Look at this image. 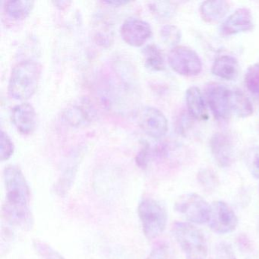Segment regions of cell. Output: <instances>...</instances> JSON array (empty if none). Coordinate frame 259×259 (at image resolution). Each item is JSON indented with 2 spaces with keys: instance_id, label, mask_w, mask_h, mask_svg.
Returning <instances> with one entry per match:
<instances>
[{
  "instance_id": "obj_3",
  "label": "cell",
  "mask_w": 259,
  "mask_h": 259,
  "mask_svg": "<svg viewBox=\"0 0 259 259\" xmlns=\"http://www.w3.org/2000/svg\"><path fill=\"white\" fill-rule=\"evenodd\" d=\"M138 213L144 234L148 239L158 237L166 229L167 213L164 207L156 200H142L139 203Z\"/></svg>"
},
{
  "instance_id": "obj_9",
  "label": "cell",
  "mask_w": 259,
  "mask_h": 259,
  "mask_svg": "<svg viewBox=\"0 0 259 259\" xmlns=\"http://www.w3.org/2000/svg\"><path fill=\"white\" fill-rule=\"evenodd\" d=\"M206 98L216 119H226L232 113V91L218 83H209L205 89Z\"/></svg>"
},
{
  "instance_id": "obj_15",
  "label": "cell",
  "mask_w": 259,
  "mask_h": 259,
  "mask_svg": "<svg viewBox=\"0 0 259 259\" xmlns=\"http://www.w3.org/2000/svg\"><path fill=\"white\" fill-rule=\"evenodd\" d=\"M186 106L189 115L198 120H207L208 119L207 107L202 93L198 88L190 87L186 94Z\"/></svg>"
},
{
  "instance_id": "obj_12",
  "label": "cell",
  "mask_w": 259,
  "mask_h": 259,
  "mask_svg": "<svg viewBox=\"0 0 259 259\" xmlns=\"http://www.w3.org/2000/svg\"><path fill=\"white\" fill-rule=\"evenodd\" d=\"M212 155L218 166L228 167L234 160V146L230 136L226 133H215L210 141Z\"/></svg>"
},
{
  "instance_id": "obj_8",
  "label": "cell",
  "mask_w": 259,
  "mask_h": 259,
  "mask_svg": "<svg viewBox=\"0 0 259 259\" xmlns=\"http://www.w3.org/2000/svg\"><path fill=\"white\" fill-rule=\"evenodd\" d=\"M239 220L231 207L222 201H216L210 204L208 227L215 233L226 234L234 231Z\"/></svg>"
},
{
  "instance_id": "obj_1",
  "label": "cell",
  "mask_w": 259,
  "mask_h": 259,
  "mask_svg": "<svg viewBox=\"0 0 259 259\" xmlns=\"http://www.w3.org/2000/svg\"><path fill=\"white\" fill-rule=\"evenodd\" d=\"M41 66L33 60L18 63L10 75L9 94L13 99L25 101L34 95L40 81Z\"/></svg>"
},
{
  "instance_id": "obj_27",
  "label": "cell",
  "mask_w": 259,
  "mask_h": 259,
  "mask_svg": "<svg viewBox=\"0 0 259 259\" xmlns=\"http://www.w3.org/2000/svg\"><path fill=\"white\" fill-rule=\"evenodd\" d=\"M0 158L2 161L9 160L14 152V144L10 136L4 131H1L0 138Z\"/></svg>"
},
{
  "instance_id": "obj_23",
  "label": "cell",
  "mask_w": 259,
  "mask_h": 259,
  "mask_svg": "<svg viewBox=\"0 0 259 259\" xmlns=\"http://www.w3.org/2000/svg\"><path fill=\"white\" fill-rule=\"evenodd\" d=\"M198 180L201 186L208 192L214 190L218 186V177L211 169H204L200 171Z\"/></svg>"
},
{
  "instance_id": "obj_13",
  "label": "cell",
  "mask_w": 259,
  "mask_h": 259,
  "mask_svg": "<svg viewBox=\"0 0 259 259\" xmlns=\"http://www.w3.org/2000/svg\"><path fill=\"white\" fill-rule=\"evenodd\" d=\"M254 27L252 15L248 9L240 8L232 13L221 25L220 31L224 36H231L251 31Z\"/></svg>"
},
{
  "instance_id": "obj_16",
  "label": "cell",
  "mask_w": 259,
  "mask_h": 259,
  "mask_svg": "<svg viewBox=\"0 0 259 259\" xmlns=\"http://www.w3.org/2000/svg\"><path fill=\"white\" fill-rule=\"evenodd\" d=\"M211 72L218 78L232 81L236 79L239 75V63L236 58L231 56H221L213 62Z\"/></svg>"
},
{
  "instance_id": "obj_11",
  "label": "cell",
  "mask_w": 259,
  "mask_h": 259,
  "mask_svg": "<svg viewBox=\"0 0 259 259\" xmlns=\"http://www.w3.org/2000/svg\"><path fill=\"white\" fill-rule=\"evenodd\" d=\"M120 32L125 43L136 48L142 46L152 35L149 23L136 18L126 19L121 26Z\"/></svg>"
},
{
  "instance_id": "obj_20",
  "label": "cell",
  "mask_w": 259,
  "mask_h": 259,
  "mask_svg": "<svg viewBox=\"0 0 259 259\" xmlns=\"http://www.w3.org/2000/svg\"><path fill=\"white\" fill-rule=\"evenodd\" d=\"M253 113L251 101L241 91H232V113L240 118L248 117Z\"/></svg>"
},
{
  "instance_id": "obj_14",
  "label": "cell",
  "mask_w": 259,
  "mask_h": 259,
  "mask_svg": "<svg viewBox=\"0 0 259 259\" xmlns=\"http://www.w3.org/2000/svg\"><path fill=\"white\" fill-rule=\"evenodd\" d=\"M12 121L18 131L22 135H30L37 124V114L32 105L28 103L18 104L12 111Z\"/></svg>"
},
{
  "instance_id": "obj_19",
  "label": "cell",
  "mask_w": 259,
  "mask_h": 259,
  "mask_svg": "<svg viewBox=\"0 0 259 259\" xmlns=\"http://www.w3.org/2000/svg\"><path fill=\"white\" fill-rule=\"evenodd\" d=\"M34 2L33 1H7L6 3V13L13 20L19 21L26 19L34 8Z\"/></svg>"
},
{
  "instance_id": "obj_22",
  "label": "cell",
  "mask_w": 259,
  "mask_h": 259,
  "mask_svg": "<svg viewBox=\"0 0 259 259\" xmlns=\"http://www.w3.org/2000/svg\"><path fill=\"white\" fill-rule=\"evenodd\" d=\"M245 83L251 93L259 96V63L248 68L245 75Z\"/></svg>"
},
{
  "instance_id": "obj_17",
  "label": "cell",
  "mask_w": 259,
  "mask_h": 259,
  "mask_svg": "<svg viewBox=\"0 0 259 259\" xmlns=\"http://www.w3.org/2000/svg\"><path fill=\"white\" fill-rule=\"evenodd\" d=\"M229 8L228 3L224 0L205 1L200 7V13L204 22L216 23L226 16Z\"/></svg>"
},
{
  "instance_id": "obj_5",
  "label": "cell",
  "mask_w": 259,
  "mask_h": 259,
  "mask_svg": "<svg viewBox=\"0 0 259 259\" xmlns=\"http://www.w3.org/2000/svg\"><path fill=\"white\" fill-rule=\"evenodd\" d=\"M174 208L189 222L195 224H207L210 205L198 194H184L179 197Z\"/></svg>"
},
{
  "instance_id": "obj_29",
  "label": "cell",
  "mask_w": 259,
  "mask_h": 259,
  "mask_svg": "<svg viewBox=\"0 0 259 259\" xmlns=\"http://www.w3.org/2000/svg\"><path fill=\"white\" fill-rule=\"evenodd\" d=\"M146 259H172V253L167 245L160 244L154 247Z\"/></svg>"
},
{
  "instance_id": "obj_30",
  "label": "cell",
  "mask_w": 259,
  "mask_h": 259,
  "mask_svg": "<svg viewBox=\"0 0 259 259\" xmlns=\"http://www.w3.org/2000/svg\"><path fill=\"white\" fill-rule=\"evenodd\" d=\"M104 4L113 6V7H120V6H124L128 4V2H127V1H108V2H104Z\"/></svg>"
},
{
  "instance_id": "obj_6",
  "label": "cell",
  "mask_w": 259,
  "mask_h": 259,
  "mask_svg": "<svg viewBox=\"0 0 259 259\" xmlns=\"http://www.w3.org/2000/svg\"><path fill=\"white\" fill-rule=\"evenodd\" d=\"M168 63L174 72L183 76H196L202 70L199 56L193 50L186 47L172 48L168 55Z\"/></svg>"
},
{
  "instance_id": "obj_25",
  "label": "cell",
  "mask_w": 259,
  "mask_h": 259,
  "mask_svg": "<svg viewBox=\"0 0 259 259\" xmlns=\"http://www.w3.org/2000/svg\"><path fill=\"white\" fill-rule=\"evenodd\" d=\"M34 248L43 259H65L58 251L48 244L40 240H34Z\"/></svg>"
},
{
  "instance_id": "obj_7",
  "label": "cell",
  "mask_w": 259,
  "mask_h": 259,
  "mask_svg": "<svg viewBox=\"0 0 259 259\" xmlns=\"http://www.w3.org/2000/svg\"><path fill=\"white\" fill-rule=\"evenodd\" d=\"M97 116L95 105L87 97H81L69 104L63 113L65 122L74 128L90 125Z\"/></svg>"
},
{
  "instance_id": "obj_4",
  "label": "cell",
  "mask_w": 259,
  "mask_h": 259,
  "mask_svg": "<svg viewBox=\"0 0 259 259\" xmlns=\"http://www.w3.org/2000/svg\"><path fill=\"white\" fill-rule=\"evenodd\" d=\"M4 178L7 191L5 204L12 207H29V186L20 168L9 165L4 169Z\"/></svg>"
},
{
  "instance_id": "obj_24",
  "label": "cell",
  "mask_w": 259,
  "mask_h": 259,
  "mask_svg": "<svg viewBox=\"0 0 259 259\" xmlns=\"http://www.w3.org/2000/svg\"><path fill=\"white\" fill-rule=\"evenodd\" d=\"M247 167L253 177L259 180V147H253L246 153Z\"/></svg>"
},
{
  "instance_id": "obj_21",
  "label": "cell",
  "mask_w": 259,
  "mask_h": 259,
  "mask_svg": "<svg viewBox=\"0 0 259 259\" xmlns=\"http://www.w3.org/2000/svg\"><path fill=\"white\" fill-rule=\"evenodd\" d=\"M160 37L166 45L176 48L181 40V31L174 25H165L160 29Z\"/></svg>"
},
{
  "instance_id": "obj_28",
  "label": "cell",
  "mask_w": 259,
  "mask_h": 259,
  "mask_svg": "<svg viewBox=\"0 0 259 259\" xmlns=\"http://www.w3.org/2000/svg\"><path fill=\"white\" fill-rule=\"evenodd\" d=\"M214 259H236L232 245L226 242H220L216 246Z\"/></svg>"
},
{
  "instance_id": "obj_10",
  "label": "cell",
  "mask_w": 259,
  "mask_h": 259,
  "mask_svg": "<svg viewBox=\"0 0 259 259\" xmlns=\"http://www.w3.org/2000/svg\"><path fill=\"white\" fill-rule=\"evenodd\" d=\"M137 117L139 126L150 137L160 139L167 133V119L158 109L150 106L142 107Z\"/></svg>"
},
{
  "instance_id": "obj_18",
  "label": "cell",
  "mask_w": 259,
  "mask_h": 259,
  "mask_svg": "<svg viewBox=\"0 0 259 259\" xmlns=\"http://www.w3.org/2000/svg\"><path fill=\"white\" fill-rule=\"evenodd\" d=\"M142 54L145 66L150 70L160 72L165 69L164 56L157 45H147L142 51Z\"/></svg>"
},
{
  "instance_id": "obj_26",
  "label": "cell",
  "mask_w": 259,
  "mask_h": 259,
  "mask_svg": "<svg viewBox=\"0 0 259 259\" xmlns=\"http://www.w3.org/2000/svg\"><path fill=\"white\" fill-rule=\"evenodd\" d=\"M151 9L154 14L162 19L172 17L176 11V7L172 3L154 2L151 3Z\"/></svg>"
},
{
  "instance_id": "obj_2",
  "label": "cell",
  "mask_w": 259,
  "mask_h": 259,
  "mask_svg": "<svg viewBox=\"0 0 259 259\" xmlns=\"http://www.w3.org/2000/svg\"><path fill=\"white\" fill-rule=\"evenodd\" d=\"M172 231L186 259H206L207 241L201 230L189 223L176 222Z\"/></svg>"
}]
</instances>
